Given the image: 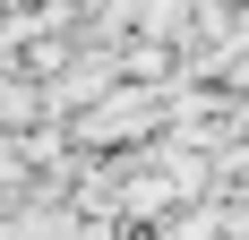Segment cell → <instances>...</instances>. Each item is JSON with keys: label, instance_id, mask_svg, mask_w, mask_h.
<instances>
[{"label": "cell", "instance_id": "1", "mask_svg": "<svg viewBox=\"0 0 249 240\" xmlns=\"http://www.w3.org/2000/svg\"><path fill=\"white\" fill-rule=\"evenodd\" d=\"M163 120V95H138V86H103L95 103H77V137L86 146H121V137H146Z\"/></svg>", "mask_w": 249, "mask_h": 240}]
</instances>
